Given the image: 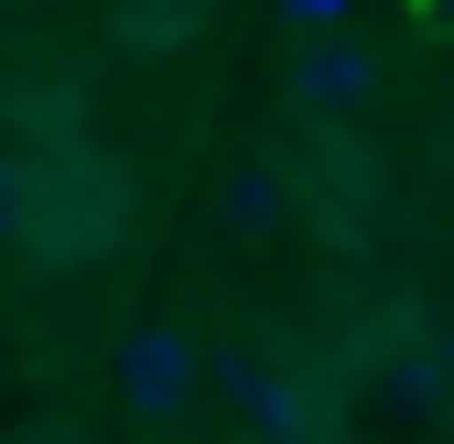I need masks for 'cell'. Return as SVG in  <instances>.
Wrapping results in <instances>:
<instances>
[{
  "instance_id": "obj_1",
  "label": "cell",
  "mask_w": 454,
  "mask_h": 444,
  "mask_svg": "<svg viewBox=\"0 0 454 444\" xmlns=\"http://www.w3.org/2000/svg\"><path fill=\"white\" fill-rule=\"evenodd\" d=\"M195 347H184V325H141V337H120V401L141 412V423H174L184 401H195Z\"/></svg>"
},
{
  "instance_id": "obj_4",
  "label": "cell",
  "mask_w": 454,
  "mask_h": 444,
  "mask_svg": "<svg viewBox=\"0 0 454 444\" xmlns=\"http://www.w3.org/2000/svg\"><path fill=\"white\" fill-rule=\"evenodd\" d=\"M281 22L293 33H347V0H281Z\"/></svg>"
},
{
  "instance_id": "obj_3",
  "label": "cell",
  "mask_w": 454,
  "mask_h": 444,
  "mask_svg": "<svg viewBox=\"0 0 454 444\" xmlns=\"http://www.w3.org/2000/svg\"><path fill=\"white\" fill-rule=\"evenodd\" d=\"M227 217H239V228H270V217H281V174H239Z\"/></svg>"
},
{
  "instance_id": "obj_2",
  "label": "cell",
  "mask_w": 454,
  "mask_h": 444,
  "mask_svg": "<svg viewBox=\"0 0 454 444\" xmlns=\"http://www.w3.org/2000/svg\"><path fill=\"white\" fill-rule=\"evenodd\" d=\"M293 98L314 108V120L368 108V98H379V44H357V33H303V54H293Z\"/></svg>"
},
{
  "instance_id": "obj_5",
  "label": "cell",
  "mask_w": 454,
  "mask_h": 444,
  "mask_svg": "<svg viewBox=\"0 0 454 444\" xmlns=\"http://www.w3.org/2000/svg\"><path fill=\"white\" fill-rule=\"evenodd\" d=\"M22 217H33V174H22V163H0V239H12Z\"/></svg>"
}]
</instances>
